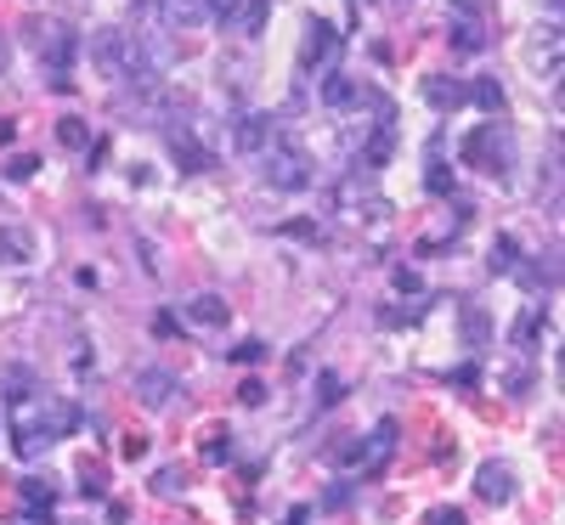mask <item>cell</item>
I'll return each instance as SVG.
<instances>
[{
	"label": "cell",
	"mask_w": 565,
	"mask_h": 525,
	"mask_svg": "<svg viewBox=\"0 0 565 525\" xmlns=\"http://www.w3.org/2000/svg\"><path fill=\"white\" fill-rule=\"evenodd\" d=\"M0 74H7V34H0Z\"/></svg>",
	"instance_id": "cell-36"
},
{
	"label": "cell",
	"mask_w": 565,
	"mask_h": 525,
	"mask_svg": "<svg viewBox=\"0 0 565 525\" xmlns=\"http://www.w3.org/2000/svg\"><path fill=\"white\" fill-rule=\"evenodd\" d=\"M181 486H186V474H181L175 463H164V469L153 474V497H181Z\"/></svg>",
	"instance_id": "cell-24"
},
{
	"label": "cell",
	"mask_w": 565,
	"mask_h": 525,
	"mask_svg": "<svg viewBox=\"0 0 565 525\" xmlns=\"http://www.w3.org/2000/svg\"><path fill=\"white\" fill-rule=\"evenodd\" d=\"M487 333H492V328H487V311H481V306H463V340L481 351V345H487Z\"/></svg>",
	"instance_id": "cell-23"
},
{
	"label": "cell",
	"mask_w": 565,
	"mask_h": 525,
	"mask_svg": "<svg viewBox=\"0 0 565 525\" xmlns=\"http://www.w3.org/2000/svg\"><path fill=\"white\" fill-rule=\"evenodd\" d=\"M351 97H356V85H351L345 74H334V68H328V79H322V103H328V108H345Z\"/></svg>",
	"instance_id": "cell-19"
},
{
	"label": "cell",
	"mask_w": 565,
	"mask_h": 525,
	"mask_svg": "<svg viewBox=\"0 0 565 525\" xmlns=\"http://www.w3.org/2000/svg\"><path fill=\"white\" fill-rule=\"evenodd\" d=\"M424 186H430V193H447V186H452L447 164H430V175H424Z\"/></svg>",
	"instance_id": "cell-32"
},
{
	"label": "cell",
	"mask_w": 565,
	"mask_h": 525,
	"mask_svg": "<svg viewBox=\"0 0 565 525\" xmlns=\"http://www.w3.org/2000/svg\"><path fill=\"white\" fill-rule=\"evenodd\" d=\"M7 170H12V175H18V181H29V175H34V159H29V153H18V159H12V164H7Z\"/></svg>",
	"instance_id": "cell-34"
},
{
	"label": "cell",
	"mask_w": 565,
	"mask_h": 525,
	"mask_svg": "<svg viewBox=\"0 0 565 525\" xmlns=\"http://www.w3.org/2000/svg\"><path fill=\"white\" fill-rule=\"evenodd\" d=\"M57 141H63V148H90L85 119H63V125H57Z\"/></svg>",
	"instance_id": "cell-27"
},
{
	"label": "cell",
	"mask_w": 565,
	"mask_h": 525,
	"mask_svg": "<svg viewBox=\"0 0 565 525\" xmlns=\"http://www.w3.org/2000/svg\"><path fill=\"white\" fill-rule=\"evenodd\" d=\"M458 159H463V164H476L481 175H509V164H514V141H509V130H503L498 119H487V125H476V130L463 136Z\"/></svg>",
	"instance_id": "cell-3"
},
{
	"label": "cell",
	"mask_w": 565,
	"mask_h": 525,
	"mask_svg": "<svg viewBox=\"0 0 565 525\" xmlns=\"http://www.w3.org/2000/svg\"><path fill=\"white\" fill-rule=\"evenodd\" d=\"M266 7H271V0H244V12H238V23H232V29H238V34H260Z\"/></svg>",
	"instance_id": "cell-25"
},
{
	"label": "cell",
	"mask_w": 565,
	"mask_h": 525,
	"mask_svg": "<svg viewBox=\"0 0 565 525\" xmlns=\"http://www.w3.org/2000/svg\"><path fill=\"white\" fill-rule=\"evenodd\" d=\"M170 153L181 159V170H204V164H210V153L193 141V130H186V125H181V130H170Z\"/></svg>",
	"instance_id": "cell-17"
},
{
	"label": "cell",
	"mask_w": 565,
	"mask_h": 525,
	"mask_svg": "<svg viewBox=\"0 0 565 525\" xmlns=\"http://www.w3.org/2000/svg\"><path fill=\"white\" fill-rule=\"evenodd\" d=\"M469 97H476V103H481L487 114H503V103H509L498 79H476V85H469Z\"/></svg>",
	"instance_id": "cell-21"
},
{
	"label": "cell",
	"mask_w": 565,
	"mask_h": 525,
	"mask_svg": "<svg viewBox=\"0 0 565 525\" xmlns=\"http://www.w3.org/2000/svg\"><path fill=\"white\" fill-rule=\"evenodd\" d=\"M396 289H402V294H418V277H413L407 266H396Z\"/></svg>",
	"instance_id": "cell-35"
},
{
	"label": "cell",
	"mask_w": 565,
	"mask_h": 525,
	"mask_svg": "<svg viewBox=\"0 0 565 525\" xmlns=\"http://www.w3.org/2000/svg\"><path fill=\"white\" fill-rule=\"evenodd\" d=\"M181 311H186V322H193V328H226V317H232L221 294H199V300H186Z\"/></svg>",
	"instance_id": "cell-14"
},
{
	"label": "cell",
	"mask_w": 565,
	"mask_h": 525,
	"mask_svg": "<svg viewBox=\"0 0 565 525\" xmlns=\"http://www.w3.org/2000/svg\"><path fill=\"white\" fill-rule=\"evenodd\" d=\"M424 525H469V519H463V508H447V503H441V508L424 514Z\"/></svg>",
	"instance_id": "cell-30"
},
{
	"label": "cell",
	"mask_w": 565,
	"mask_h": 525,
	"mask_svg": "<svg viewBox=\"0 0 565 525\" xmlns=\"http://www.w3.org/2000/svg\"><path fill=\"white\" fill-rule=\"evenodd\" d=\"M29 29V45H34V57H40V68L52 74L57 85H68V68H74V52H79V40H74V29L68 23H57V18H34V23H23Z\"/></svg>",
	"instance_id": "cell-2"
},
{
	"label": "cell",
	"mask_w": 565,
	"mask_h": 525,
	"mask_svg": "<svg viewBox=\"0 0 565 525\" xmlns=\"http://www.w3.org/2000/svg\"><path fill=\"white\" fill-rule=\"evenodd\" d=\"M232 356H238V362H260V356H266V345H260V340H244Z\"/></svg>",
	"instance_id": "cell-33"
},
{
	"label": "cell",
	"mask_w": 565,
	"mask_h": 525,
	"mask_svg": "<svg viewBox=\"0 0 565 525\" xmlns=\"http://www.w3.org/2000/svg\"><path fill=\"white\" fill-rule=\"evenodd\" d=\"M424 97H430V108L452 114V108L469 103V85L463 79H447V74H430V79H424Z\"/></svg>",
	"instance_id": "cell-13"
},
{
	"label": "cell",
	"mask_w": 565,
	"mask_h": 525,
	"mask_svg": "<svg viewBox=\"0 0 565 525\" xmlns=\"http://www.w3.org/2000/svg\"><path fill=\"white\" fill-rule=\"evenodd\" d=\"M334 52H340V34L328 29V23H311V29H306V45H300V68H311V63H334Z\"/></svg>",
	"instance_id": "cell-12"
},
{
	"label": "cell",
	"mask_w": 565,
	"mask_h": 525,
	"mask_svg": "<svg viewBox=\"0 0 565 525\" xmlns=\"http://www.w3.org/2000/svg\"><path fill=\"white\" fill-rule=\"evenodd\" d=\"M452 45H458V52H481V45H487L481 23L469 18V12H458V23H452Z\"/></svg>",
	"instance_id": "cell-18"
},
{
	"label": "cell",
	"mask_w": 565,
	"mask_h": 525,
	"mask_svg": "<svg viewBox=\"0 0 565 525\" xmlns=\"http://www.w3.org/2000/svg\"><path fill=\"white\" fill-rule=\"evenodd\" d=\"M334 204H340V215H351V221H362V215H380V210H391V204H385L380 193H373V170H351V175L340 181Z\"/></svg>",
	"instance_id": "cell-6"
},
{
	"label": "cell",
	"mask_w": 565,
	"mask_h": 525,
	"mask_svg": "<svg viewBox=\"0 0 565 525\" xmlns=\"http://www.w3.org/2000/svg\"><path fill=\"white\" fill-rule=\"evenodd\" d=\"M476 492L492 503V508H503V503H514V469L509 463H481V474H476Z\"/></svg>",
	"instance_id": "cell-10"
},
{
	"label": "cell",
	"mask_w": 565,
	"mask_h": 525,
	"mask_svg": "<svg viewBox=\"0 0 565 525\" xmlns=\"http://www.w3.org/2000/svg\"><path fill=\"white\" fill-rule=\"evenodd\" d=\"M153 23L164 34H181V29H199L210 18H204V0H153Z\"/></svg>",
	"instance_id": "cell-9"
},
{
	"label": "cell",
	"mask_w": 565,
	"mask_h": 525,
	"mask_svg": "<svg viewBox=\"0 0 565 525\" xmlns=\"http://www.w3.org/2000/svg\"><path fill=\"white\" fill-rule=\"evenodd\" d=\"M74 407L63 396H45V390H18L12 396V436H18V452L34 458L40 447H52L63 436H74Z\"/></svg>",
	"instance_id": "cell-1"
},
{
	"label": "cell",
	"mask_w": 565,
	"mask_h": 525,
	"mask_svg": "<svg viewBox=\"0 0 565 525\" xmlns=\"http://www.w3.org/2000/svg\"><path fill=\"white\" fill-rule=\"evenodd\" d=\"M90 68H97L103 79H125V68H130V34L125 29H97V34H90Z\"/></svg>",
	"instance_id": "cell-5"
},
{
	"label": "cell",
	"mask_w": 565,
	"mask_h": 525,
	"mask_svg": "<svg viewBox=\"0 0 565 525\" xmlns=\"http://www.w3.org/2000/svg\"><path fill=\"white\" fill-rule=\"evenodd\" d=\"M492 271H521V244H514V237H498V244H492Z\"/></svg>",
	"instance_id": "cell-22"
},
{
	"label": "cell",
	"mask_w": 565,
	"mask_h": 525,
	"mask_svg": "<svg viewBox=\"0 0 565 525\" xmlns=\"http://www.w3.org/2000/svg\"><path fill=\"white\" fill-rule=\"evenodd\" d=\"M548 322L537 317V311H526L521 322H514V351H537V333H543Z\"/></svg>",
	"instance_id": "cell-20"
},
{
	"label": "cell",
	"mask_w": 565,
	"mask_h": 525,
	"mask_svg": "<svg viewBox=\"0 0 565 525\" xmlns=\"http://www.w3.org/2000/svg\"><path fill=\"white\" fill-rule=\"evenodd\" d=\"M282 237H300V244H317L322 226H317V221H289V226H282Z\"/></svg>",
	"instance_id": "cell-28"
},
{
	"label": "cell",
	"mask_w": 565,
	"mask_h": 525,
	"mask_svg": "<svg viewBox=\"0 0 565 525\" xmlns=\"http://www.w3.org/2000/svg\"><path fill=\"white\" fill-rule=\"evenodd\" d=\"M221 436H226L221 424H215V429H204V458H210V463H221V452H226V441H221Z\"/></svg>",
	"instance_id": "cell-31"
},
{
	"label": "cell",
	"mask_w": 565,
	"mask_h": 525,
	"mask_svg": "<svg viewBox=\"0 0 565 525\" xmlns=\"http://www.w3.org/2000/svg\"><path fill=\"white\" fill-rule=\"evenodd\" d=\"M340 396H345V378H340V373H322V378H317V407H334Z\"/></svg>",
	"instance_id": "cell-26"
},
{
	"label": "cell",
	"mask_w": 565,
	"mask_h": 525,
	"mask_svg": "<svg viewBox=\"0 0 565 525\" xmlns=\"http://www.w3.org/2000/svg\"><path fill=\"white\" fill-rule=\"evenodd\" d=\"M391 153H396V130H391V125H380V130H373V136L362 141V159H356V164H362V170H380Z\"/></svg>",
	"instance_id": "cell-15"
},
{
	"label": "cell",
	"mask_w": 565,
	"mask_h": 525,
	"mask_svg": "<svg viewBox=\"0 0 565 525\" xmlns=\"http://www.w3.org/2000/svg\"><path fill=\"white\" fill-rule=\"evenodd\" d=\"M23 497H29V508H45V514H52V486H45V481H29Z\"/></svg>",
	"instance_id": "cell-29"
},
{
	"label": "cell",
	"mask_w": 565,
	"mask_h": 525,
	"mask_svg": "<svg viewBox=\"0 0 565 525\" xmlns=\"http://www.w3.org/2000/svg\"><path fill=\"white\" fill-rule=\"evenodd\" d=\"M260 159H266V181L277 186V193H300V186L311 181V153L300 148V141H289V136L271 141Z\"/></svg>",
	"instance_id": "cell-4"
},
{
	"label": "cell",
	"mask_w": 565,
	"mask_h": 525,
	"mask_svg": "<svg viewBox=\"0 0 565 525\" xmlns=\"http://www.w3.org/2000/svg\"><path fill=\"white\" fill-rule=\"evenodd\" d=\"M391 447H396V424L385 418L380 429H373V436H367V447H362V469L373 474V469H380L385 458H391Z\"/></svg>",
	"instance_id": "cell-16"
},
{
	"label": "cell",
	"mask_w": 565,
	"mask_h": 525,
	"mask_svg": "<svg viewBox=\"0 0 565 525\" xmlns=\"http://www.w3.org/2000/svg\"><path fill=\"white\" fill-rule=\"evenodd\" d=\"M34 255H40V244H34L29 226H18V221L0 226V266H29Z\"/></svg>",
	"instance_id": "cell-11"
},
{
	"label": "cell",
	"mask_w": 565,
	"mask_h": 525,
	"mask_svg": "<svg viewBox=\"0 0 565 525\" xmlns=\"http://www.w3.org/2000/svg\"><path fill=\"white\" fill-rule=\"evenodd\" d=\"M277 141V125H271V114H244L238 125H232V148H238L244 159H260L266 148Z\"/></svg>",
	"instance_id": "cell-7"
},
{
	"label": "cell",
	"mask_w": 565,
	"mask_h": 525,
	"mask_svg": "<svg viewBox=\"0 0 565 525\" xmlns=\"http://www.w3.org/2000/svg\"><path fill=\"white\" fill-rule=\"evenodd\" d=\"M130 390H136V401L141 407H170L175 401V373H164V367H136V378H130Z\"/></svg>",
	"instance_id": "cell-8"
}]
</instances>
